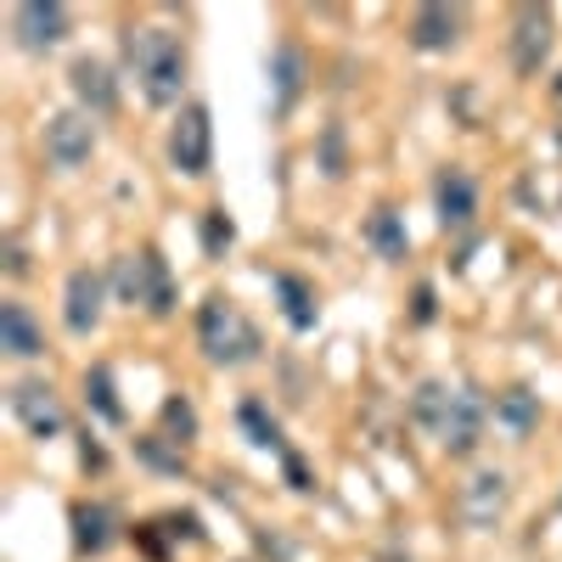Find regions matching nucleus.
Instances as JSON below:
<instances>
[{
    "label": "nucleus",
    "mask_w": 562,
    "mask_h": 562,
    "mask_svg": "<svg viewBox=\"0 0 562 562\" xmlns=\"http://www.w3.org/2000/svg\"><path fill=\"white\" fill-rule=\"evenodd\" d=\"M124 57L135 68V85L153 108H175L180 90H186V74H192V57H186V40L175 29H158V23H140L124 34Z\"/></svg>",
    "instance_id": "obj_1"
},
{
    "label": "nucleus",
    "mask_w": 562,
    "mask_h": 562,
    "mask_svg": "<svg viewBox=\"0 0 562 562\" xmlns=\"http://www.w3.org/2000/svg\"><path fill=\"white\" fill-rule=\"evenodd\" d=\"M198 338H203V355L214 360V366H254L259 360V326L231 304V299H209L203 310H198Z\"/></svg>",
    "instance_id": "obj_2"
},
{
    "label": "nucleus",
    "mask_w": 562,
    "mask_h": 562,
    "mask_svg": "<svg viewBox=\"0 0 562 562\" xmlns=\"http://www.w3.org/2000/svg\"><path fill=\"white\" fill-rule=\"evenodd\" d=\"M169 164L180 169V175H209V164H214V124H209V108H180V119H175V130H169Z\"/></svg>",
    "instance_id": "obj_3"
},
{
    "label": "nucleus",
    "mask_w": 562,
    "mask_h": 562,
    "mask_svg": "<svg viewBox=\"0 0 562 562\" xmlns=\"http://www.w3.org/2000/svg\"><path fill=\"white\" fill-rule=\"evenodd\" d=\"M90 153H97V124H90V113L63 108L45 119V158L57 169H79V164H90Z\"/></svg>",
    "instance_id": "obj_4"
},
{
    "label": "nucleus",
    "mask_w": 562,
    "mask_h": 562,
    "mask_svg": "<svg viewBox=\"0 0 562 562\" xmlns=\"http://www.w3.org/2000/svg\"><path fill=\"white\" fill-rule=\"evenodd\" d=\"M506 501H512V479L501 467H479V473L461 484V524L467 529H495L506 518Z\"/></svg>",
    "instance_id": "obj_5"
},
{
    "label": "nucleus",
    "mask_w": 562,
    "mask_h": 562,
    "mask_svg": "<svg viewBox=\"0 0 562 562\" xmlns=\"http://www.w3.org/2000/svg\"><path fill=\"white\" fill-rule=\"evenodd\" d=\"M102 304H108V276L102 270H90L79 265L68 276V288H63V321H68V333L74 338H90L102 326Z\"/></svg>",
    "instance_id": "obj_6"
},
{
    "label": "nucleus",
    "mask_w": 562,
    "mask_h": 562,
    "mask_svg": "<svg viewBox=\"0 0 562 562\" xmlns=\"http://www.w3.org/2000/svg\"><path fill=\"white\" fill-rule=\"evenodd\" d=\"M12 34L23 52H57L68 40V7H57V0H23L12 12Z\"/></svg>",
    "instance_id": "obj_7"
},
{
    "label": "nucleus",
    "mask_w": 562,
    "mask_h": 562,
    "mask_svg": "<svg viewBox=\"0 0 562 562\" xmlns=\"http://www.w3.org/2000/svg\"><path fill=\"white\" fill-rule=\"evenodd\" d=\"M484 416H490V405H484L479 389H456L450 411H445V428H439V445L450 456H473L479 439H484Z\"/></svg>",
    "instance_id": "obj_8"
},
{
    "label": "nucleus",
    "mask_w": 562,
    "mask_h": 562,
    "mask_svg": "<svg viewBox=\"0 0 562 562\" xmlns=\"http://www.w3.org/2000/svg\"><path fill=\"white\" fill-rule=\"evenodd\" d=\"M12 416L23 422V428L34 434V439H57L63 434V400H57V389L52 383H18L12 389Z\"/></svg>",
    "instance_id": "obj_9"
},
{
    "label": "nucleus",
    "mask_w": 562,
    "mask_h": 562,
    "mask_svg": "<svg viewBox=\"0 0 562 562\" xmlns=\"http://www.w3.org/2000/svg\"><path fill=\"white\" fill-rule=\"evenodd\" d=\"M546 57H551V12L524 7L518 12V29H512V68H518L524 79H535Z\"/></svg>",
    "instance_id": "obj_10"
},
{
    "label": "nucleus",
    "mask_w": 562,
    "mask_h": 562,
    "mask_svg": "<svg viewBox=\"0 0 562 562\" xmlns=\"http://www.w3.org/2000/svg\"><path fill=\"white\" fill-rule=\"evenodd\" d=\"M68 85H74V97L85 102V113H113L119 108V79H113V68L102 57H74Z\"/></svg>",
    "instance_id": "obj_11"
},
{
    "label": "nucleus",
    "mask_w": 562,
    "mask_h": 562,
    "mask_svg": "<svg viewBox=\"0 0 562 562\" xmlns=\"http://www.w3.org/2000/svg\"><path fill=\"white\" fill-rule=\"evenodd\" d=\"M434 198H439V225H445V231L473 225V214H479V186H473V175H467V169H439Z\"/></svg>",
    "instance_id": "obj_12"
},
{
    "label": "nucleus",
    "mask_w": 562,
    "mask_h": 562,
    "mask_svg": "<svg viewBox=\"0 0 562 562\" xmlns=\"http://www.w3.org/2000/svg\"><path fill=\"white\" fill-rule=\"evenodd\" d=\"M0 349H7L12 360H34L45 355V333H40V321L23 299H7L0 304Z\"/></svg>",
    "instance_id": "obj_13"
},
{
    "label": "nucleus",
    "mask_w": 562,
    "mask_h": 562,
    "mask_svg": "<svg viewBox=\"0 0 562 562\" xmlns=\"http://www.w3.org/2000/svg\"><path fill=\"white\" fill-rule=\"evenodd\" d=\"M411 45L416 52H450V45H461V12L456 7H416Z\"/></svg>",
    "instance_id": "obj_14"
},
{
    "label": "nucleus",
    "mask_w": 562,
    "mask_h": 562,
    "mask_svg": "<svg viewBox=\"0 0 562 562\" xmlns=\"http://www.w3.org/2000/svg\"><path fill=\"white\" fill-rule=\"evenodd\" d=\"M113 506H102V501H79L74 506V551H85V557H102L108 546H113Z\"/></svg>",
    "instance_id": "obj_15"
},
{
    "label": "nucleus",
    "mask_w": 562,
    "mask_h": 562,
    "mask_svg": "<svg viewBox=\"0 0 562 562\" xmlns=\"http://www.w3.org/2000/svg\"><path fill=\"white\" fill-rule=\"evenodd\" d=\"M495 422L512 439H529L540 428V400L529 389H506V394H495Z\"/></svg>",
    "instance_id": "obj_16"
},
{
    "label": "nucleus",
    "mask_w": 562,
    "mask_h": 562,
    "mask_svg": "<svg viewBox=\"0 0 562 562\" xmlns=\"http://www.w3.org/2000/svg\"><path fill=\"white\" fill-rule=\"evenodd\" d=\"M140 270H147V293H140V304H147L153 315H169L175 310V281H169V265L158 248H140Z\"/></svg>",
    "instance_id": "obj_17"
},
{
    "label": "nucleus",
    "mask_w": 562,
    "mask_h": 562,
    "mask_svg": "<svg viewBox=\"0 0 562 562\" xmlns=\"http://www.w3.org/2000/svg\"><path fill=\"white\" fill-rule=\"evenodd\" d=\"M450 394H456L450 383H434V378L422 383V389L411 394V416H416V428H428V434L439 439V428H445V411H450Z\"/></svg>",
    "instance_id": "obj_18"
},
{
    "label": "nucleus",
    "mask_w": 562,
    "mask_h": 562,
    "mask_svg": "<svg viewBox=\"0 0 562 562\" xmlns=\"http://www.w3.org/2000/svg\"><path fill=\"white\" fill-rule=\"evenodd\" d=\"M276 293H281V315H288L293 333H310L315 326V293L304 288L299 276H276Z\"/></svg>",
    "instance_id": "obj_19"
},
{
    "label": "nucleus",
    "mask_w": 562,
    "mask_h": 562,
    "mask_svg": "<svg viewBox=\"0 0 562 562\" xmlns=\"http://www.w3.org/2000/svg\"><path fill=\"white\" fill-rule=\"evenodd\" d=\"M366 237H371V248H378L389 265H400L405 259V231H400V214L394 209H378L366 220Z\"/></svg>",
    "instance_id": "obj_20"
},
{
    "label": "nucleus",
    "mask_w": 562,
    "mask_h": 562,
    "mask_svg": "<svg viewBox=\"0 0 562 562\" xmlns=\"http://www.w3.org/2000/svg\"><path fill=\"white\" fill-rule=\"evenodd\" d=\"M85 400L97 405L102 422H124V405H119V394H113V371H108V366H90V371H85Z\"/></svg>",
    "instance_id": "obj_21"
},
{
    "label": "nucleus",
    "mask_w": 562,
    "mask_h": 562,
    "mask_svg": "<svg viewBox=\"0 0 562 562\" xmlns=\"http://www.w3.org/2000/svg\"><path fill=\"white\" fill-rule=\"evenodd\" d=\"M237 422H243V434H248L259 450H281V428H276V416H270L259 400H248V405L237 411Z\"/></svg>",
    "instance_id": "obj_22"
},
{
    "label": "nucleus",
    "mask_w": 562,
    "mask_h": 562,
    "mask_svg": "<svg viewBox=\"0 0 562 562\" xmlns=\"http://www.w3.org/2000/svg\"><path fill=\"white\" fill-rule=\"evenodd\" d=\"M164 428L175 434V445H192L198 439V411H192V400H186V394L164 400Z\"/></svg>",
    "instance_id": "obj_23"
},
{
    "label": "nucleus",
    "mask_w": 562,
    "mask_h": 562,
    "mask_svg": "<svg viewBox=\"0 0 562 562\" xmlns=\"http://www.w3.org/2000/svg\"><path fill=\"white\" fill-rule=\"evenodd\" d=\"M231 243H237V225L225 220V209H209V214H203V248H209V254L220 259V254H225Z\"/></svg>",
    "instance_id": "obj_24"
},
{
    "label": "nucleus",
    "mask_w": 562,
    "mask_h": 562,
    "mask_svg": "<svg viewBox=\"0 0 562 562\" xmlns=\"http://www.w3.org/2000/svg\"><path fill=\"white\" fill-rule=\"evenodd\" d=\"M299 74H304L299 52H293V45H281V52H276V85H281V108H288V102L299 97Z\"/></svg>",
    "instance_id": "obj_25"
},
{
    "label": "nucleus",
    "mask_w": 562,
    "mask_h": 562,
    "mask_svg": "<svg viewBox=\"0 0 562 562\" xmlns=\"http://www.w3.org/2000/svg\"><path fill=\"white\" fill-rule=\"evenodd\" d=\"M135 450H140V461H153V467H164V473H180V450H164V439L153 434V439H135Z\"/></svg>",
    "instance_id": "obj_26"
},
{
    "label": "nucleus",
    "mask_w": 562,
    "mask_h": 562,
    "mask_svg": "<svg viewBox=\"0 0 562 562\" xmlns=\"http://www.w3.org/2000/svg\"><path fill=\"white\" fill-rule=\"evenodd\" d=\"M428 315H434V293L422 288V293H416V321H428Z\"/></svg>",
    "instance_id": "obj_27"
}]
</instances>
